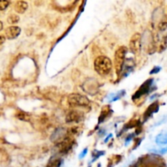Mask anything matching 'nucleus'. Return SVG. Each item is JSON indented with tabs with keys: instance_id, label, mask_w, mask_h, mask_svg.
I'll use <instances>...</instances> for the list:
<instances>
[{
	"instance_id": "obj_6",
	"label": "nucleus",
	"mask_w": 167,
	"mask_h": 167,
	"mask_svg": "<svg viewBox=\"0 0 167 167\" xmlns=\"http://www.w3.org/2000/svg\"><path fill=\"white\" fill-rule=\"evenodd\" d=\"M153 82H154V80L153 78H149L147 81H145L140 86V87L137 90L136 92L134 94V95L132 96L133 99L135 100V99H140L143 95L150 92L152 86L153 85Z\"/></svg>"
},
{
	"instance_id": "obj_22",
	"label": "nucleus",
	"mask_w": 167,
	"mask_h": 167,
	"mask_svg": "<svg viewBox=\"0 0 167 167\" xmlns=\"http://www.w3.org/2000/svg\"><path fill=\"white\" fill-rule=\"evenodd\" d=\"M87 151H88V150H87V148H86L85 149H83V151H82V152L80 153V155H79V158H80V159L83 158V157L87 155Z\"/></svg>"
},
{
	"instance_id": "obj_1",
	"label": "nucleus",
	"mask_w": 167,
	"mask_h": 167,
	"mask_svg": "<svg viewBox=\"0 0 167 167\" xmlns=\"http://www.w3.org/2000/svg\"><path fill=\"white\" fill-rule=\"evenodd\" d=\"M94 68L95 72L100 76L109 74L112 68V60L105 56H99L94 61Z\"/></svg>"
},
{
	"instance_id": "obj_21",
	"label": "nucleus",
	"mask_w": 167,
	"mask_h": 167,
	"mask_svg": "<svg viewBox=\"0 0 167 167\" xmlns=\"http://www.w3.org/2000/svg\"><path fill=\"white\" fill-rule=\"evenodd\" d=\"M155 153H159V154H162V155L166 154V153H167V147H166V148H163V149H158V150L155 151Z\"/></svg>"
},
{
	"instance_id": "obj_20",
	"label": "nucleus",
	"mask_w": 167,
	"mask_h": 167,
	"mask_svg": "<svg viewBox=\"0 0 167 167\" xmlns=\"http://www.w3.org/2000/svg\"><path fill=\"white\" fill-rule=\"evenodd\" d=\"M161 67H159V66H156V67H154V68L151 70V72H150V74H157V73H159V72H160V70H161Z\"/></svg>"
},
{
	"instance_id": "obj_5",
	"label": "nucleus",
	"mask_w": 167,
	"mask_h": 167,
	"mask_svg": "<svg viewBox=\"0 0 167 167\" xmlns=\"http://www.w3.org/2000/svg\"><path fill=\"white\" fill-rule=\"evenodd\" d=\"M129 49L134 55H139L142 50V35L139 33H135L130 37L129 42Z\"/></svg>"
},
{
	"instance_id": "obj_4",
	"label": "nucleus",
	"mask_w": 167,
	"mask_h": 167,
	"mask_svg": "<svg viewBox=\"0 0 167 167\" xmlns=\"http://www.w3.org/2000/svg\"><path fill=\"white\" fill-rule=\"evenodd\" d=\"M68 104L71 107H87L90 105V100L85 95L73 93L68 95Z\"/></svg>"
},
{
	"instance_id": "obj_23",
	"label": "nucleus",
	"mask_w": 167,
	"mask_h": 167,
	"mask_svg": "<svg viewBox=\"0 0 167 167\" xmlns=\"http://www.w3.org/2000/svg\"><path fill=\"white\" fill-rule=\"evenodd\" d=\"M5 40H6V37L4 35H0V45L3 43L5 42Z\"/></svg>"
},
{
	"instance_id": "obj_7",
	"label": "nucleus",
	"mask_w": 167,
	"mask_h": 167,
	"mask_svg": "<svg viewBox=\"0 0 167 167\" xmlns=\"http://www.w3.org/2000/svg\"><path fill=\"white\" fill-rule=\"evenodd\" d=\"M82 119H83V114L80 111L71 110L67 114L65 118V122L67 123H79Z\"/></svg>"
},
{
	"instance_id": "obj_14",
	"label": "nucleus",
	"mask_w": 167,
	"mask_h": 167,
	"mask_svg": "<svg viewBox=\"0 0 167 167\" xmlns=\"http://www.w3.org/2000/svg\"><path fill=\"white\" fill-rule=\"evenodd\" d=\"M62 164V159L59 158V157H56V158H52L51 159L47 165V167H60Z\"/></svg>"
},
{
	"instance_id": "obj_2",
	"label": "nucleus",
	"mask_w": 167,
	"mask_h": 167,
	"mask_svg": "<svg viewBox=\"0 0 167 167\" xmlns=\"http://www.w3.org/2000/svg\"><path fill=\"white\" fill-rule=\"evenodd\" d=\"M126 54H127V48L125 46L119 47L115 51L113 65H114V68H115V72L118 76L121 74L123 70Z\"/></svg>"
},
{
	"instance_id": "obj_19",
	"label": "nucleus",
	"mask_w": 167,
	"mask_h": 167,
	"mask_svg": "<svg viewBox=\"0 0 167 167\" xmlns=\"http://www.w3.org/2000/svg\"><path fill=\"white\" fill-rule=\"evenodd\" d=\"M138 121H135V120H133V121H131L130 122H128V123L126 125V129H129V128H132V127H136L137 126H138Z\"/></svg>"
},
{
	"instance_id": "obj_24",
	"label": "nucleus",
	"mask_w": 167,
	"mask_h": 167,
	"mask_svg": "<svg viewBox=\"0 0 167 167\" xmlns=\"http://www.w3.org/2000/svg\"><path fill=\"white\" fill-rule=\"evenodd\" d=\"M3 22H1V21H0V31L2 30V29H3Z\"/></svg>"
},
{
	"instance_id": "obj_10",
	"label": "nucleus",
	"mask_w": 167,
	"mask_h": 167,
	"mask_svg": "<svg viewBox=\"0 0 167 167\" xmlns=\"http://www.w3.org/2000/svg\"><path fill=\"white\" fill-rule=\"evenodd\" d=\"M28 7H29V5H28V3L27 2H25V1H17L15 3L14 9L19 14H23L28 9Z\"/></svg>"
},
{
	"instance_id": "obj_3",
	"label": "nucleus",
	"mask_w": 167,
	"mask_h": 167,
	"mask_svg": "<svg viewBox=\"0 0 167 167\" xmlns=\"http://www.w3.org/2000/svg\"><path fill=\"white\" fill-rule=\"evenodd\" d=\"M139 166L140 167H166V163L159 156L148 155L140 159Z\"/></svg>"
},
{
	"instance_id": "obj_16",
	"label": "nucleus",
	"mask_w": 167,
	"mask_h": 167,
	"mask_svg": "<svg viewBox=\"0 0 167 167\" xmlns=\"http://www.w3.org/2000/svg\"><path fill=\"white\" fill-rule=\"evenodd\" d=\"M20 20V17L17 14H11L8 17H7V22L9 24H16Z\"/></svg>"
},
{
	"instance_id": "obj_12",
	"label": "nucleus",
	"mask_w": 167,
	"mask_h": 167,
	"mask_svg": "<svg viewBox=\"0 0 167 167\" xmlns=\"http://www.w3.org/2000/svg\"><path fill=\"white\" fill-rule=\"evenodd\" d=\"M156 143L158 145H165L167 144V131L162 132L159 134L156 138Z\"/></svg>"
},
{
	"instance_id": "obj_15",
	"label": "nucleus",
	"mask_w": 167,
	"mask_h": 167,
	"mask_svg": "<svg viewBox=\"0 0 167 167\" xmlns=\"http://www.w3.org/2000/svg\"><path fill=\"white\" fill-rule=\"evenodd\" d=\"M157 29L158 30L163 32L167 29V16L161 19V20L159 22V24L157 25Z\"/></svg>"
},
{
	"instance_id": "obj_8",
	"label": "nucleus",
	"mask_w": 167,
	"mask_h": 167,
	"mask_svg": "<svg viewBox=\"0 0 167 167\" xmlns=\"http://www.w3.org/2000/svg\"><path fill=\"white\" fill-rule=\"evenodd\" d=\"M21 30L19 26H10L5 30V35L7 38L12 40L15 39L20 34Z\"/></svg>"
},
{
	"instance_id": "obj_9",
	"label": "nucleus",
	"mask_w": 167,
	"mask_h": 167,
	"mask_svg": "<svg viewBox=\"0 0 167 167\" xmlns=\"http://www.w3.org/2000/svg\"><path fill=\"white\" fill-rule=\"evenodd\" d=\"M159 110V104L157 102H154L147 108L145 112L143 113L144 120H148L150 117H152L155 112H157Z\"/></svg>"
},
{
	"instance_id": "obj_11",
	"label": "nucleus",
	"mask_w": 167,
	"mask_h": 167,
	"mask_svg": "<svg viewBox=\"0 0 167 167\" xmlns=\"http://www.w3.org/2000/svg\"><path fill=\"white\" fill-rule=\"evenodd\" d=\"M111 108L109 105H105L101 109V112H100V115L99 117V123H101L103 122L106 118H108L111 112Z\"/></svg>"
},
{
	"instance_id": "obj_13",
	"label": "nucleus",
	"mask_w": 167,
	"mask_h": 167,
	"mask_svg": "<svg viewBox=\"0 0 167 167\" xmlns=\"http://www.w3.org/2000/svg\"><path fill=\"white\" fill-rule=\"evenodd\" d=\"M16 117L18 118L19 120H21V121H24V122H30L31 119V116L28 113V112H25L23 111H18Z\"/></svg>"
},
{
	"instance_id": "obj_17",
	"label": "nucleus",
	"mask_w": 167,
	"mask_h": 167,
	"mask_svg": "<svg viewBox=\"0 0 167 167\" xmlns=\"http://www.w3.org/2000/svg\"><path fill=\"white\" fill-rule=\"evenodd\" d=\"M167 48V35L164 36L162 37V40H161V44L159 45V47H158V51L161 53L163 52Z\"/></svg>"
},
{
	"instance_id": "obj_18",
	"label": "nucleus",
	"mask_w": 167,
	"mask_h": 167,
	"mask_svg": "<svg viewBox=\"0 0 167 167\" xmlns=\"http://www.w3.org/2000/svg\"><path fill=\"white\" fill-rule=\"evenodd\" d=\"M9 4H10V3L8 1H2V0H0V11L5 10Z\"/></svg>"
}]
</instances>
